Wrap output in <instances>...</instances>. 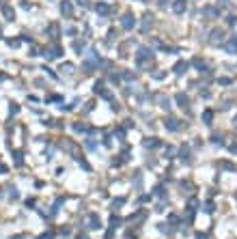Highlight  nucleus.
Returning a JSON list of instances; mask_svg holds the SVG:
<instances>
[{
	"mask_svg": "<svg viewBox=\"0 0 237 239\" xmlns=\"http://www.w3.org/2000/svg\"><path fill=\"white\" fill-rule=\"evenodd\" d=\"M134 24H136V17L134 15H123V20H121V26L125 28V30H129V28H134Z\"/></svg>",
	"mask_w": 237,
	"mask_h": 239,
	"instance_id": "nucleus-1",
	"label": "nucleus"
},
{
	"mask_svg": "<svg viewBox=\"0 0 237 239\" xmlns=\"http://www.w3.org/2000/svg\"><path fill=\"white\" fill-rule=\"evenodd\" d=\"M186 9H188L186 0H177V2L173 4V11H175V13H186Z\"/></svg>",
	"mask_w": 237,
	"mask_h": 239,
	"instance_id": "nucleus-2",
	"label": "nucleus"
},
{
	"mask_svg": "<svg viewBox=\"0 0 237 239\" xmlns=\"http://www.w3.org/2000/svg\"><path fill=\"white\" fill-rule=\"evenodd\" d=\"M60 11H63V15H71V13H73V9H71V2H69V0H65V2L60 4Z\"/></svg>",
	"mask_w": 237,
	"mask_h": 239,
	"instance_id": "nucleus-3",
	"label": "nucleus"
},
{
	"mask_svg": "<svg viewBox=\"0 0 237 239\" xmlns=\"http://www.w3.org/2000/svg\"><path fill=\"white\" fill-rule=\"evenodd\" d=\"M179 121L177 119H166V129H170V132H177L179 129V125H177Z\"/></svg>",
	"mask_w": 237,
	"mask_h": 239,
	"instance_id": "nucleus-4",
	"label": "nucleus"
},
{
	"mask_svg": "<svg viewBox=\"0 0 237 239\" xmlns=\"http://www.w3.org/2000/svg\"><path fill=\"white\" fill-rule=\"evenodd\" d=\"M186 69H188V63H177V65H175V73H177V76H183Z\"/></svg>",
	"mask_w": 237,
	"mask_h": 239,
	"instance_id": "nucleus-5",
	"label": "nucleus"
},
{
	"mask_svg": "<svg viewBox=\"0 0 237 239\" xmlns=\"http://www.w3.org/2000/svg\"><path fill=\"white\" fill-rule=\"evenodd\" d=\"M149 24H153V15H147V17H144V22H142V33H147V30H149Z\"/></svg>",
	"mask_w": 237,
	"mask_h": 239,
	"instance_id": "nucleus-6",
	"label": "nucleus"
},
{
	"mask_svg": "<svg viewBox=\"0 0 237 239\" xmlns=\"http://www.w3.org/2000/svg\"><path fill=\"white\" fill-rule=\"evenodd\" d=\"M222 37H224V35H222V30H213V37H211V43H220V41H222Z\"/></svg>",
	"mask_w": 237,
	"mask_h": 239,
	"instance_id": "nucleus-7",
	"label": "nucleus"
},
{
	"mask_svg": "<svg viewBox=\"0 0 237 239\" xmlns=\"http://www.w3.org/2000/svg\"><path fill=\"white\" fill-rule=\"evenodd\" d=\"M226 50H229V52H237V37H233V39L226 43Z\"/></svg>",
	"mask_w": 237,
	"mask_h": 239,
	"instance_id": "nucleus-8",
	"label": "nucleus"
},
{
	"mask_svg": "<svg viewBox=\"0 0 237 239\" xmlns=\"http://www.w3.org/2000/svg\"><path fill=\"white\" fill-rule=\"evenodd\" d=\"M144 146L155 149V146H160V140H157V138H149V140H144Z\"/></svg>",
	"mask_w": 237,
	"mask_h": 239,
	"instance_id": "nucleus-9",
	"label": "nucleus"
},
{
	"mask_svg": "<svg viewBox=\"0 0 237 239\" xmlns=\"http://www.w3.org/2000/svg\"><path fill=\"white\" fill-rule=\"evenodd\" d=\"M177 101L181 103V108H186V106H188V97L183 95V93H179V95H177Z\"/></svg>",
	"mask_w": 237,
	"mask_h": 239,
	"instance_id": "nucleus-10",
	"label": "nucleus"
},
{
	"mask_svg": "<svg viewBox=\"0 0 237 239\" xmlns=\"http://www.w3.org/2000/svg\"><path fill=\"white\" fill-rule=\"evenodd\" d=\"M99 226H101L99 218H97V215H91V228H99Z\"/></svg>",
	"mask_w": 237,
	"mask_h": 239,
	"instance_id": "nucleus-11",
	"label": "nucleus"
},
{
	"mask_svg": "<svg viewBox=\"0 0 237 239\" xmlns=\"http://www.w3.org/2000/svg\"><path fill=\"white\" fill-rule=\"evenodd\" d=\"M211 116H213V114H211V110H205V114H203V119H205V123H207V125L211 123Z\"/></svg>",
	"mask_w": 237,
	"mask_h": 239,
	"instance_id": "nucleus-12",
	"label": "nucleus"
},
{
	"mask_svg": "<svg viewBox=\"0 0 237 239\" xmlns=\"http://www.w3.org/2000/svg\"><path fill=\"white\" fill-rule=\"evenodd\" d=\"M97 13H108V4H97Z\"/></svg>",
	"mask_w": 237,
	"mask_h": 239,
	"instance_id": "nucleus-13",
	"label": "nucleus"
},
{
	"mask_svg": "<svg viewBox=\"0 0 237 239\" xmlns=\"http://www.w3.org/2000/svg\"><path fill=\"white\" fill-rule=\"evenodd\" d=\"M2 11H4V15H7V17H9V20H11V17H13V9H11V7H4V9H2Z\"/></svg>",
	"mask_w": 237,
	"mask_h": 239,
	"instance_id": "nucleus-14",
	"label": "nucleus"
},
{
	"mask_svg": "<svg viewBox=\"0 0 237 239\" xmlns=\"http://www.w3.org/2000/svg\"><path fill=\"white\" fill-rule=\"evenodd\" d=\"M63 71H67V73H71V71H73V65H69V63H67V65H63Z\"/></svg>",
	"mask_w": 237,
	"mask_h": 239,
	"instance_id": "nucleus-15",
	"label": "nucleus"
},
{
	"mask_svg": "<svg viewBox=\"0 0 237 239\" xmlns=\"http://www.w3.org/2000/svg\"><path fill=\"white\" fill-rule=\"evenodd\" d=\"M226 22H229V26H235V24H237V17H233V15H231Z\"/></svg>",
	"mask_w": 237,
	"mask_h": 239,
	"instance_id": "nucleus-16",
	"label": "nucleus"
},
{
	"mask_svg": "<svg viewBox=\"0 0 237 239\" xmlns=\"http://www.w3.org/2000/svg\"><path fill=\"white\" fill-rule=\"evenodd\" d=\"M205 211H207V213H211V211H213V205H211V202H207V205H205Z\"/></svg>",
	"mask_w": 237,
	"mask_h": 239,
	"instance_id": "nucleus-17",
	"label": "nucleus"
},
{
	"mask_svg": "<svg viewBox=\"0 0 237 239\" xmlns=\"http://www.w3.org/2000/svg\"><path fill=\"white\" fill-rule=\"evenodd\" d=\"M39 239H54V235H52V233H46V235H41Z\"/></svg>",
	"mask_w": 237,
	"mask_h": 239,
	"instance_id": "nucleus-18",
	"label": "nucleus"
},
{
	"mask_svg": "<svg viewBox=\"0 0 237 239\" xmlns=\"http://www.w3.org/2000/svg\"><path fill=\"white\" fill-rule=\"evenodd\" d=\"M196 239H207V235H203V233H196Z\"/></svg>",
	"mask_w": 237,
	"mask_h": 239,
	"instance_id": "nucleus-19",
	"label": "nucleus"
},
{
	"mask_svg": "<svg viewBox=\"0 0 237 239\" xmlns=\"http://www.w3.org/2000/svg\"><path fill=\"white\" fill-rule=\"evenodd\" d=\"M231 151H233V153L237 155V144H233V146H231Z\"/></svg>",
	"mask_w": 237,
	"mask_h": 239,
	"instance_id": "nucleus-20",
	"label": "nucleus"
},
{
	"mask_svg": "<svg viewBox=\"0 0 237 239\" xmlns=\"http://www.w3.org/2000/svg\"><path fill=\"white\" fill-rule=\"evenodd\" d=\"M160 4H162V7H166V0H160Z\"/></svg>",
	"mask_w": 237,
	"mask_h": 239,
	"instance_id": "nucleus-21",
	"label": "nucleus"
}]
</instances>
